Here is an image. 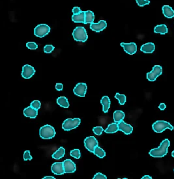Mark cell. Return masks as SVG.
I'll return each mask as SVG.
<instances>
[{
	"instance_id": "obj_33",
	"label": "cell",
	"mask_w": 174,
	"mask_h": 179,
	"mask_svg": "<svg viewBox=\"0 0 174 179\" xmlns=\"http://www.w3.org/2000/svg\"><path fill=\"white\" fill-rule=\"evenodd\" d=\"M136 1L138 5L140 7H144L150 3V1H149V0H136Z\"/></svg>"
},
{
	"instance_id": "obj_14",
	"label": "cell",
	"mask_w": 174,
	"mask_h": 179,
	"mask_svg": "<svg viewBox=\"0 0 174 179\" xmlns=\"http://www.w3.org/2000/svg\"><path fill=\"white\" fill-rule=\"evenodd\" d=\"M119 130L123 132L126 135H129V134L132 133L133 131V127L131 125L128 124L125 122L123 121H121L117 123Z\"/></svg>"
},
{
	"instance_id": "obj_3",
	"label": "cell",
	"mask_w": 174,
	"mask_h": 179,
	"mask_svg": "<svg viewBox=\"0 0 174 179\" xmlns=\"http://www.w3.org/2000/svg\"><path fill=\"white\" fill-rule=\"evenodd\" d=\"M73 39L78 42H85L88 40V36L84 27H76L73 32Z\"/></svg>"
},
{
	"instance_id": "obj_7",
	"label": "cell",
	"mask_w": 174,
	"mask_h": 179,
	"mask_svg": "<svg viewBox=\"0 0 174 179\" xmlns=\"http://www.w3.org/2000/svg\"><path fill=\"white\" fill-rule=\"evenodd\" d=\"M162 74V68L160 65H155L150 73H147V78L150 82H154Z\"/></svg>"
},
{
	"instance_id": "obj_26",
	"label": "cell",
	"mask_w": 174,
	"mask_h": 179,
	"mask_svg": "<svg viewBox=\"0 0 174 179\" xmlns=\"http://www.w3.org/2000/svg\"><path fill=\"white\" fill-rule=\"evenodd\" d=\"M125 113L122 111H115L114 113V121L115 122L118 123L121 121H123L125 118Z\"/></svg>"
},
{
	"instance_id": "obj_20",
	"label": "cell",
	"mask_w": 174,
	"mask_h": 179,
	"mask_svg": "<svg viewBox=\"0 0 174 179\" xmlns=\"http://www.w3.org/2000/svg\"><path fill=\"white\" fill-rule=\"evenodd\" d=\"M72 20L75 23H83L85 22V11H81L80 13L73 14Z\"/></svg>"
},
{
	"instance_id": "obj_16",
	"label": "cell",
	"mask_w": 174,
	"mask_h": 179,
	"mask_svg": "<svg viewBox=\"0 0 174 179\" xmlns=\"http://www.w3.org/2000/svg\"><path fill=\"white\" fill-rule=\"evenodd\" d=\"M24 115L26 117L35 119L36 118L37 115H38V110L33 108L31 106H29L24 110Z\"/></svg>"
},
{
	"instance_id": "obj_1",
	"label": "cell",
	"mask_w": 174,
	"mask_h": 179,
	"mask_svg": "<svg viewBox=\"0 0 174 179\" xmlns=\"http://www.w3.org/2000/svg\"><path fill=\"white\" fill-rule=\"evenodd\" d=\"M170 142L168 139H165L160 143L158 148L151 149L150 151V155L154 158H162L166 156L168 153V149L170 147Z\"/></svg>"
},
{
	"instance_id": "obj_29",
	"label": "cell",
	"mask_w": 174,
	"mask_h": 179,
	"mask_svg": "<svg viewBox=\"0 0 174 179\" xmlns=\"http://www.w3.org/2000/svg\"><path fill=\"white\" fill-rule=\"evenodd\" d=\"M70 155H71V156H72L76 159H79V158H80V156H81L80 150L79 149L72 150L70 152Z\"/></svg>"
},
{
	"instance_id": "obj_13",
	"label": "cell",
	"mask_w": 174,
	"mask_h": 179,
	"mask_svg": "<svg viewBox=\"0 0 174 179\" xmlns=\"http://www.w3.org/2000/svg\"><path fill=\"white\" fill-rule=\"evenodd\" d=\"M107 27V23L104 20H101L98 23H91L90 24V29L95 32H101L104 30Z\"/></svg>"
},
{
	"instance_id": "obj_5",
	"label": "cell",
	"mask_w": 174,
	"mask_h": 179,
	"mask_svg": "<svg viewBox=\"0 0 174 179\" xmlns=\"http://www.w3.org/2000/svg\"><path fill=\"white\" fill-rule=\"evenodd\" d=\"M81 120L79 118L67 119L64 121L62 124V128L65 131H70L76 128L79 126Z\"/></svg>"
},
{
	"instance_id": "obj_22",
	"label": "cell",
	"mask_w": 174,
	"mask_h": 179,
	"mask_svg": "<svg viewBox=\"0 0 174 179\" xmlns=\"http://www.w3.org/2000/svg\"><path fill=\"white\" fill-rule=\"evenodd\" d=\"M65 155V149L63 147H59L55 153L52 155V157L55 160H59L62 158Z\"/></svg>"
},
{
	"instance_id": "obj_10",
	"label": "cell",
	"mask_w": 174,
	"mask_h": 179,
	"mask_svg": "<svg viewBox=\"0 0 174 179\" xmlns=\"http://www.w3.org/2000/svg\"><path fill=\"white\" fill-rule=\"evenodd\" d=\"M86 91L87 85L85 83H78L73 89L74 94L80 97H84L86 94Z\"/></svg>"
},
{
	"instance_id": "obj_21",
	"label": "cell",
	"mask_w": 174,
	"mask_h": 179,
	"mask_svg": "<svg viewBox=\"0 0 174 179\" xmlns=\"http://www.w3.org/2000/svg\"><path fill=\"white\" fill-rule=\"evenodd\" d=\"M154 32L155 33H159L161 35L166 34L168 32V29L167 28L166 25L162 24V25H157L155 27Z\"/></svg>"
},
{
	"instance_id": "obj_2",
	"label": "cell",
	"mask_w": 174,
	"mask_h": 179,
	"mask_svg": "<svg viewBox=\"0 0 174 179\" xmlns=\"http://www.w3.org/2000/svg\"><path fill=\"white\" fill-rule=\"evenodd\" d=\"M40 137L43 139H50L56 136L54 128L49 124H46L42 127L39 130Z\"/></svg>"
},
{
	"instance_id": "obj_38",
	"label": "cell",
	"mask_w": 174,
	"mask_h": 179,
	"mask_svg": "<svg viewBox=\"0 0 174 179\" xmlns=\"http://www.w3.org/2000/svg\"><path fill=\"white\" fill-rule=\"evenodd\" d=\"M63 85L62 84H56V89L58 91H61L63 90Z\"/></svg>"
},
{
	"instance_id": "obj_18",
	"label": "cell",
	"mask_w": 174,
	"mask_h": 179,
	"mask_svg": "<svg viewBox=\"0 0 174 179\" xmlns=\"http://www.w3.org/2000/svg\"><path fill=\"white\" fill-rule=\"evenodd\" d=\"M101 103L102 105V111L104 113H107L110 107V99L107 96H104L102 98Z\"/></svg>"
},
{
	"instance_id": "obj_28",
	"label": "cell",
	"mask_w": 174,
	"mask_h": 179,
	"mask_svg": "<svg viewBox=\"0 0 174 179\" xmlns=\"http://www.w3.org/2000/svg\"><path fill=\"white\" fill-rule=\"evenodd\" d=\"M115 98L116 99H117L119 104L120 105H124L126 102V96L123 94H119V93H116L115 95Z\"/></svg>"
},
{
	"instance_id": "obj_34",
	"label": "cell",
	"mask_w": 174,
	"mask_h": 179,
	"mask_svg": "<svg viewBox=\"0 0 174 179\" xmlns=\"http://www.w3.org/2000/svg\"><path fill=\"white\" fill-rule=\"evenodd\" d=\"M32 158H33L30 154V150H25L24 153V160L25 161L31 160Z\"/></svg>"
},
{
	"instance_id": "obj_19",
	"label": "cell",
	"mask_w": 174,
	"mask_h": 179,
	"mask_svg": "<svg viewBox=\"0 0 174 179\" xmlns=\"http://www.w3.org/2000/svg\"><path fill=\"white\" fill-rule=\"evenodd\" d=\"M162 10L164 16L168 18V19H172L174 16V11L169 5H164L162 7Z\"/></svg>"
},
{
	"instance_id": "obj_42",
	"label": "cell",
	"mask_w": 174,
	"mask_h": 179,
	"mask_svg": "<svg viewBox=\"0 0 174 179\" xmlns=\"http://www.w3.org/2000/svg\"><path fill=\"white\" fill-rule=\"evenodd\" d=\"M171 156H172V157L174 158V150L171 153Z\"/></svg>"
},
{
	"instance_id": "obj_40",
	"label": "cell",
	"mask_w": 174,
	"mask_h": 179,
	"mask_svg": "<svg viewBox=\"0 0 174 179\" xmlns=\"http://www.w3.org/2000/svg\"><path fill=\"white\" fill-rule=\"evenodd\" d=\"M142 178V179H145V178H150V179H151L152 177H151V176H149V175H145V176H144Z\"/></svg>"
},
{
	"instance_id": "obj_35",
	"label": "cell",
	"mask_w": 174,
	"mask_h": 179,
	"mask_svg": "<svg viewBox=\"0 0 174 179\" xmlns=\"http://www.w3.org/2000/svg\"><path fill=\"white\" fill-rule=\"evenodd\" d=\"M54 49H55V47L54 46L50 45V44H48V45H46L44 47V52L45 53H50L52 51H53Z\"/></svg>"
},
{
	"instance_id": "obj_31",
	"label": "cell",
	"mask_w": 174,
	"mask_h": 179,
	"mask_svg": "<svg viewBox=\"0 0 174 179\" xmlns=\"http://www.w3.org/2000/svg\"><path fill=\"white\" fill-rule=\"evenodd\" d=\"M103 131L104 129L102 127H95L93 128V132L95 134H96L97 136H101Z\"/></svg>"
},
{
	"instance_id": "obj_17",
	"label": "cell",
	"mask_w": 174,
	"mask_h": 179,
	"mask_svg": "<svg viewBox=\"0 0 174 179\" xmlns=\"http://www.w3.org/2000/svg\"><path fill=\"white\" fill-rule=\"evenodd\" d=\"M155 50V46L153 42H148L143 44L140 48V50L145 53H151Z\"/></svg>"
},
{
	"instance_id": "obj_27",
	"label": "cell",
	"mask_w": 174,
	"mask_h": 179,
	"mask_svg": "<svg viewBox=\"0 0 174 179\" xmlns=\"http://www.w3.org/2000/svg\"><path fill=\"white\" fill-rule=\"evenodd\" d=\"M93 154L100 158H102L106 156L105 151H104L102 149H101L99 145L95 147L94 152H93Z\"/></svg>"
},
{
	"instance_id": "obj_9",
	"label": "cell",
	"mask_w": 174,
	"mask_h": 179,
	"mask_svg": "<svg viewBox=\"0 0 174 179\" xmlns=\"http://www.w3.org/2000/svg\"><path fill=\"white\" fill-rule=\"evenodd\" d=\"M63 165L65 173H74L76 170V166L71 159H67L63 162Z\"/></svg>"
},
{
	"instance_id": "obj_11",
	"label": "cell",
	"mask_w": 174,
	"mask_h": 179,
	"mask_svg": "<svg viewBox=\"0 0 174 179\" xmlns=\"http://www.w3.org/2000/svg\"><path fill=\"white\" fill-rule=\"evenodd\" d=\"M121 46L123 48L125 52L129 55H133L137 52V46L136 43L134 42H130V43L121 42Z\"/></svg>"
},
{
	"instance_id": "obj_6",
	"label": "cell",
	"mask_w": 174,
	"mask_h": 179,
	"mask_svg": "<svg viewBox=\"0 0 174 179\" xmlns=\"http://www.w3.org/2000/svg\"><path fill=\"white\" fill-rule=\"evenodd\" d=\"M50 31V26L46 24H39L34 29V35L37 37L42 38Z\"/></svg>"
},
{
	"instance_id": "obj_12",
	"label": "cell",
	"mask_w": 174,
	"mask_h": 179,
	"mask_svg": "<svg viewBox=\"0 0 174 179\" xmlns=\"http://www.w3.org/2000/svg\"><path fill=\"white\" fill-rule=\"evenodd\" d=\"M35 70L32 66L25 65L22 67L21 75L25 79H30L35 74Z\"/></svg>"
},
{
	"instance_id": "obj_37",
	"label": "cell",
	"mask_w": 174,
	"mask_h": 179,
	"mask_svg": "<svg viewBox=\"0 0 174 179\" xmlns=\"http://www.w3.org/2000/svg\"><path fill=\"white\" fill-rule=\"evenodd\" d=\"M81 9H80V7H75L73 8V10H72V12L73 13V14H78V13H80L81 12Z\"/></svg>"
},
{
	"instance_id": "obj_36",
	"label": "cell",
	"mask_w": 174,
	"mask_h": 179,
	"mask_svg": "<svg viewBox=\"0 0 174 179\" xmlns=\"http://www.w3.org/2000/svg\"><path fill=\"white\" fill-rule=\"evenodd\" d=\"M93 178V179H106L107 177L106 175L102 174L101 173H97V174H95L94 175Z\"/></svg>"
},
{
	"instance_id": "obj_8",
	"label": "cell",
	"mask_w": 174,
	"mask_h": 179,
	"mask_svg": "<svg viewBox=\"0 0 174 179\" xmlns=\"http://www.w3.org/2000/svg\"><path fill=\"white\" fill-rule=\"evenodd\" d=\"M84 145L87 150L93 153L95 147L99 145V143L97 139L94 136H90L85 139Z\"/></svg>"
},
{
	"instance_id": "obj_39",
	"label": "cell",
	"mask_w": 174,
	"mask_h": 179,
	"mask_svg": "<svg viewBox=\"0 0 174 179\" xmlns=\"http://www.w3.org/2000/svg\"><path fill=\"white\" fill-rule=\"evenodd\" d=\"M166 106L164 103H160L159 106V108L160 110H162V111H163V110H164L165 109H166Z\"/></svg>"
},
{
	"instance_id": "obj_24",
	"label": "cell",
	"mask_w": 174,
	"mask_h": 179,
	"mask_svg": "<svg viewBox=\"0 0 174 179\" xmlns=\"http://www.w3.org/2000/svg\"><path fill=\"white\" fill-rule=\"evenodd\" d=\"M57 103L59 106L63 107V108H68L69 107V103L68 99L65 96L58 97L57 99Z\"/></svg>"
},
{
	"instance_id": "obj_25",
	"label": "cell",
	"mask_w": 174,
	"mask_h": 179,
	"mask_svg": "<svg viewBox=\"0 0 174 179\" xmlns=\"http://www.w3.org/2000/svg\"><path fill=\"white\" fill-rule=\"evenodd\" d=\"M119 131V128H118V124L116 122L111 123L108 125V128L104 130V132L106 133H114Z\"/></svg>"
},
{
	"instance_id": "obj_43",
	"label": "cell",
	"mask_w": 174,
	"mask_h": 179,
	"mask_svg": "<svg viewBox=\"0 0 174 179\" xmlns=\"http://www.w3.org/2000/svg\"><path fill=\"white\" fill-rule=\"evenodd\" d=\"M173 171H174V170H173Z\"/></svg>"
},
{
	"instance_id": "obj_4",
	"label": "cell",
	"mask_w": 174,
	"mask_h": 179,
	"mask_svg": "<svg viewBox=\"0 0 174 179\" xmlns=\"http://www.w3.org/2000/svg\"><path fill=\"white\" fill-rule=\"evenodd\" d=\"M152 128L153 130L156 133H162L166 129H170V130H173L174 129L173 127L170 122L164 121H156L153 124Z\"/></svg>"
},
{
	"instance_id": "obj_32",
	"label": "cell",
	"mask_w": 174,
	"mask_h": 179,
	"mask_svg": "<svg viewBox=\"0 0 174 179\" xmlns=\"http://www.w3.org/2000/svg\"><path fill=\"white\" fill-rule=\"evenodd\" d=\"M26 46L30 50H36L38 48V45L34 42H28L26 43Z\"/></svg>"
},
{
	"instance_id": "obj_41",
	"label": "cell",
	"mask_w": 174,
	"mask_h": 179,
	"mask_svg": "<svg viewBox=\"0 0 174 179\" xmlns=\"http://www.w3.org/2000/svg\"><path fill=\"white\" fill-rule=\"evenodd\" d=\"M43 178L44 179H55V177H54V176H45Z\"/></svg>"
},
{
	"instance_id": "obj_30",
	"label": "cell",
	"mask_w": 174,
	"mask_h": 179,
	"mask_svg": "<svg viewBox=\"0 0 174 179\" xmlns=\"http://www.w3.org/2000/svg\"><path fill=\"white\" fill-rule=\"evenodd\" d=\"M30 106L32 107L33 108L38 110L40 109V107H41V102L39 101V100H33V101L31 103Z\"/></svg>"
},
{
	"instance_id": "obj_23",
	"label": "cell",
	"mask_w": 174,
	"mask_h": 179,
	"mask_svg": "<svg viewBox=\"0 0 174 179\" xmlns=\"http://www.w3.org/2000/svg\"><path fill=\"white\" fill-rule=\"evenodd\" d=\"M95 19L94 13L91 11H85V22L84 24H91L93 22Z\"/></svg>"
},
{
	"instance_id": "obj_15",
	"label": "cell",
	"mask_w": 174,
	"mask_h": 179,
	"mask_svg": "<svg viewBox=\"0 0 174 179\" xmlns=\"http://www.w3.org/2000/svg\"><path fill=\"white\" fill-rule=\"evenodd\" d=\"M52 172L56 175H62L65 173L63 162H55L52 165Z\"/></svg>"
}]
</instances>
